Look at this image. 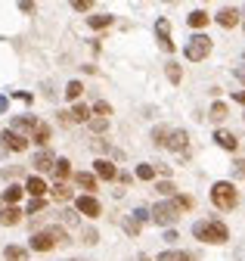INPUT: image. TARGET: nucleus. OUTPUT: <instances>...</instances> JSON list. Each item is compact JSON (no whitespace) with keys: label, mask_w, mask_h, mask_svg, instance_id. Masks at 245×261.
<instances>
[{"label":"nucleus","mask_w":245,"mask_h":261,"mask_svg":"<svg viewBox=\"0 0 245 261\" xmlns=\"http://www.w3.org/2000/svg\"><path fill=\"white\" fill-rule=\"evenodd\" d=\"M193 237L199 243H211V246H224L230 240V230H227V224L218 221V218H211V221H196L193 224Z\"/></svg>","instance_id":"f257e3e1"},{"label":"nucleus","mask_w":245,"mask_h":261,"mask_svg":"<svg viewBox=\"0 0 245 261\" xmlns=\"http://www.w3.org/2000/svg\"><path fill=\"white\" fill-rule=\"evenodd\" d=\"M211 202L218 205L221 212H230L239 205V193L230 180H218V184H211Z\"/></svg>","instance_id":"f03ea898"},{"label":"nucleus","mask_w":245,"mask_h":261,"mask_svg":"<svg viewBox=\"0 0 245 261\" xmlns=\"http://www.w3.org/2000/svg\"><path fill=\"white\" fill-rule=\"evenodd\" d=\"M149 221H156L159 227H174V224L180 221V208H177V202L168 199V202H159L156 208H149Z\"/></svg>","instance_id":"7ed1b4c3"},{"label":"nucleus","mask_w":245,"mask_h":261,"mask_svg":"<svg viewBox=\"0 0 245 261\" xmlns=\"http://www.w3.org/2000/svg\"><path fill=\"white\" fill-rule=\"evenodd\" d=\"M208 53H211V38L208 35H193L187 41V47H183V56H187L190 62H202Z\"/></svg>","instance_id":"20e7f679"},{"label":"nucleus","mask_w":245,"mask_h":261,"mask_svg":"<svg viewBox=\"0 0 245 261\" xmlns=\"http://www.w3.org/2000/svg\"><path fill=\"white\" fill-rule=\"evenodd\" d=\"M75 212H78V215H87V218H100L103 205L97 202V196L84 193V196H78V199H75Z\"/></svg>","instance_id":"39448f33"},{"label":"nucleus","mask_w":245,"mask_h":261,"mask_svg":"<svg viewBox=\"0 0 245 261\" xmlns=\"http://www.w3.org/2000/svg\"><path fill=\"white\" fill-rule=\"evenodd\" d=\"M168 149H174V152H180L183 159H187L190 155V134H187V130H171V134H168V143H165Z\"/></svg>","instance_id":"423d86ee"},{"label":"nucleus","mask_w":245,"mask_h":261,"mask_svg":"<svg viewBox=\"0 0 245 261\" xmlns=\"http://www.w3.org/2000/svg\"><path fill=\"white\" fill-rule=\"evenodd\" d=\"M156 38H159V47L165 53H174V41H171V22L168 19H159L156 22Z\"/></svg>","instance_id":"0eeeda50"},{"label":"nucleus","mask_w":245,"mask_h":261,"mask_svg":"<svg viewBox=\"0 0 245 261\" xmlns=\"http://www.w3.org/2000/svg\"><path fill=\"white\" fill-rule=\"evenodd\" d=\"M28 246H32L35 252H50V249H56V240H53L50 230H38V233H32Z\"/></svg>","instance_id":"6e6552de"},{"label":"nucleus","mask_w":245,"mask_h":261,"mask_svg":"<svg viewBox=\"0 0 245 261\" xmlns=\"http://www.w3.org/2000/svg\"><path fill=\"white\" fill-rule=\"evenodd\" d=\"M0 140H4V149H13V152H25L28 149V137L16 134V130H4Z\"/></svg>","instance_id":"1a4fd4ad"},{"label":"nucleus","mask_w":245,"mask_h":261,"mask_svg":"<svg viewBox=\"0 0 245 261\" xmlns=\"http://www.w3.org/2000/svg\"><path fill=\"white\" fill-rule=\"evenodd\" d=\"M32 165H35V171H38V174H44V171H53V165H56V155H53L50 149H41V152H35Z\"/></svg>","instance_id":"9d476101"},{"label":"nucleus","mask_w":245,"mask_h":261,"mask_svg":"<svg viewBox=\"0 0 245 261\" xmlns=\"http://www.w3.org/2000/svg\"><path fill=\"white\" fill-rule=\"evenodd\" d=\"M35 127H38V115H16L10 130H16V134H22V137H25V134H32Z\"/></svg>","instance_id":"9b49d317"},{"label":"nucleus","mask_w":245,"mask_h":261,"mask_svg":"<svg viewBox=\"0 0 245 261\" xmlns=\"http://www.w3.org/2000/svg\"><path fill=\"white\" fill-rule=\"evenodd\" d=\"M94 174H97L100 180H115V177H118V168L112 165L109 159H97V162H94Z\"/></svg>","instance_id":"f8f14e48"},{"label":"nucleus","mask_w":245,"mask_h":261,"mask_svg":"<svg viewBox=\"0 0 245 261\" xmlns=\"http://www.w3.org/2000/svg\"><path fill=\"white\" fill-rule=\"evenodd\" d=\"M22 208L19 205H4V208H0V224H4V227H16L19 221H22Z\"/></svg>","instance_id":"ddd939ff"},{"label":"nucleus","mask_w":245,"mask_h":261,"mask_svg":"<svg viewBox=\"0 0 245 261\" xmlns=\"http://www.w3.org/2000/svg\"><path fill=\"white\" fill-rule=\"evenodd\" d=\"M214 140H218V146L227 149V152H236L239 149V137L230 134V130H214Z\"/></svg>","instance_id":"4468645a"},{"label":"nucleus","mask_w":245,"mask_h":261,"mask_svg":"<svg viewBox=\"0 0 245 261\" xmlns=\"http://www.w3.org/2000/svg\"><path fill=\"white\" fill-rule=\"evenodd\" d=\"M47 190H50V187L44 184V177H41V174H32V177L25 180V193H32V199H41Z\"/></svg>","instance_id":"2eb2a0df"},{"label":"nucleus","mask_w":245,"mask_h":261,"mask_svg":"<svg viewBox=\"0 0 245 261\" xmlns=\"http://www.w3.org/2000/svg\"><path fill=\"white\" fill-rule=\"evenodd\" d=\"M239 16H242L239 10H233V7H224V10H221L218 16H214V19H218V25H221V28H236V25H239Z\"/></svg>","instance_id":"dca6fc26"},{"label":"nucleus","mask_w":245,"mask_h":261,"mask_svg":"<svg viewBox=\"0 0 245 261\" xmlns=\"http://www.w3.org/2000/svg\"><path fill=\"white\" fill-rule=\"evenodd\" d=\"M22 193H25V187H19V184H10V187L4 190V196H0V199H4V205H16V202L22 199Z\"/></svg>","instance_id":"f3484780"},{"label":"nucleus","mask_w":245,"mask_h":261,"mask_svg":"<svg viewBox=\"0 0 245 261\" xmlns=\"http://www.w3.org/2000/svg\"><path fill=\"white\" fill-rule=\"evenodd\" d=\"M32 140H35V143H38V146L44 149V146L50 143V124H44V121H38V127L32 130Z\"/></svg>","instance_id":"a211bd4d"},{"label":"nucleus","mask_w":245,"mask_h":261,"mask_svg":"<svg viewBox=\"0 0 245 261\" xmlns=\"http://www.w3.org/2000/svg\"><path fill=\"white\" fill-rule=\"evenodd\" d=\"M50 193H53V199H59V202H69V199H72V190H69L66 180H56V184L50 187Z\"/></svg>","instance_id":"6ab92c4d"},{"label":"nucleus","mask_w":245,"mask_h":261,"mask_svg":"<svg viewBox=\"0 0 245 261\" xmlns=\"http://www.w3.org/2000/svg\"><path fill=\"white\" fill-rule=\"evenodd\" d=\"M75 184H78L81 190H87V193H94V190H97V174H87V171H78V174H75Z\"/></svg>","instance_id":"aec40b11"},{"label":"nucleus","mask_w":245,"mask_h":261,"mask_svg":"<svg viewBox=\"0 0 245 261\" xmlns=\"http://www.w3.org/2000/svg\"><path fill=\"white\" fill-rule=\"evenodd\" d=\"M90 146H94L97 152H106V155H112V159H125V152H121V149H115L109 140H94Z\"/></svg>","instance_id":"412c9836"},{"label":"nucleus","mask_w":245,"mask_h":261,"mask_svg":"<svg viewBox=\"0 0 245 261\" xmlns=\"http://www.w3.org/2000/svg\"><path fill=\"white\" fill-rule=\"evenodd\" d=\"M53 174H56V180H66V177H72V162H69V159H56Z\"/></svg>","instance_id":"4be33fe9"},{"label":"nucleus","mask_w":245,"mask_h":261,"mask_svg":"<svg viewBox=\"0 0 245 261\" xmlns=\"http://www.w3.org/2000/svg\"><path fill=\"white\" fill-rule=\"evenodd\" d=\"M156 261H193V255H190V252H180V249H168V252H162Z\"/></svg>","instance_id":"5701e85b"},{"label":"nucleus","mask_w":245,"mask_h":261,"mask_svg":"<svg viewBox=\"0 0 245 261\" xmlns=\"http://www.w3.org/2000/svg\"><path fill=\"white\" fill-rule=\"evenodd\" d=\"M187 22H190V25H193V28H205V25H208V22H211V16H208V13H205V10H193V13H190V16H187Z\"/></svg>","instance_id":"b1692460"},{"label":"nucleus","mask_w":245,"mask_h":261,"mask_svg":"<svg viewBox=\"0 0 245 261\" xmlns=\"http://www.w3.org/2000/svg\"><path fill=\"white\" fill-rule=\"evenodd\" d=\"M115 22V16H109V13H100V16H87V25L90 28H109Z\"/></svg>","instance_id":"393cba45"},{"label":"nucleus","mask_w":245,"mask_h":261,"mask_svg":"<svg viewBox=\"0 0 245 261\" xmlns=\"http://www.w3.org/2000/svg\"><path fill=\"white\" fill-rule=\"evenodd\" d=\"M168 134H171V127L156 124V127H152V143H156V146H165V143H168Z\"/></svg>","instance_id":"a878e982"},{"label":"nucleus","mask_w":245,"mask_h":261,"mask_svg":"<svg viewBox=\"0 0 245 261\" xmlns=\"http://www.w3.org/2000/svg\"><path fill=\"white\" fill-rule=\"evenodd\" d=\"M165 75H168L171 84H180V81H183V69H180L177 62H165Z\"/></svg>","instance_id":"bb28decb"},{"label":"nucleus","mask_w":245,"mask_h":261,"mask_svg":"<svg viewBox=\"0 0 245 261\" xmlns=\"http://www.w3.org/2000/svg\"><path fill=\"white\" fill-rule=\"evenodd\" d=\"M87 127L94 130V134H106V130H109V118H103V115H94V118L87 121Z\"/></svg>","instance_id":"cd10ccee"},{"label":"nucleus","mask_w":245,"mask_h":261,"mask_svg":"<svg viewBox=\"0 0 245 261\" xmlns=\"http://www.w3.org/2000/svg\"><path fill=\"white\" fill-rule=\"evenodd\" d=\"M4 258H7V261H25L28 252H25L22 246H7V249H4Z\"/></svg>","instance_id":"c85d7f7f"},{"label":"nucleus","mask_w":245,"mask_h":261,"mask_svg":"<svg viewBox=\"0 0 245 261\" xmlns=\"http://www.w3.org/2000/svg\"><path fill=\"white\" fill-rule=\"evenodd\" d=\"M47 230L53 233L56 246H69V243H72V240H69V233H66V227H56V224H53V227H47Z\"/></svg>","instance_id":"c756f323"},{"label":"nucleus","mask_w":245,"mask_h":261,"mask_svg":"<svg viewBox=\"0 0 245 261\" xmlns=\"http://www.w3.org/2000/svg\"><path fill=\"white\" fill-rule=\"evenodd\" d=\"M211 121H224L227 115H230V109H227V103H211Z\"/></svg>","instance_id":"7c9ffc66"},{"label":"nucleus","mask_w":245,"mask_h":261,"mask_svg":"<svg viewBox=\"0 0 245 261\" xmlns=\"http://www.w3.org/2000/svg\"><path fill=\"white\" fill-rule=\"evenodd\" d=\"M69 115H72V121H90V106L78 103V106H75V109H72Z\"/></svg>","instance_id":"2f4dec72"},{"label":"nucleus","mask_w":245,"mask_h":261,"mask_svg":"<svg viewBox=\"0 0 245 261\" xmlns=\"http://www.w3.org/2000/svg\"><path fill=\"white\" fill-rule=\"evenodd\" d=\"M81 93H84V84L81 81H69L66 84V96H69V100H78Z\"/></svg>","instance_id":"473e14b6"},{"label":"nucleus","mask_w":245,"mask_h":261,"mask_svg":"<svg viewBox=\"0 0 245 261\" xmlns=\"http://www.w3.org/2000/svg\"><path fill=\"white\" fill-rule=\"evenodd\" d=\"M171 199L177 202V208H180V212H190V208H193V196H180V193H174Z\"/></svg>","instance_id":"72a5a7b5"},{"label":"nucleus","mask_w":245,"mask_h":261,"mask_svg":"<svg viewBox=\"0 0 245 261\" xmlns=\"http://www.w3.org/2000/svg\"><path fill=\"white\" fill-rule=\"evenodd\" d=\"M69 4H72V10H78V13H87V10H94L97 0H69Z\"/></svg>","instance_id":"f704fd0d"},{"label":"nucleus","mask_w":245,"mask_h":261,"mask_svg":"<svg viewBox=\"0 0 245 261\" xmlns=\"http://www.w3.org/2000/svg\"><path fill=\"white\" fill-rule=\"evenodd\" d=\"M140 230H143V224H140V221H134V218L125 221V233H128V237H137Z\"/></svg>","instance_id":"c9c22d12"},{"label":"nucleus","mask_w":245,"mask_h":261,"mask_svg":"<svg viewBox=\"0 0 245 261\" xmlns=\"http://www.w3.org/2000/svg\"><path fill=\"white\" fill-rule=\"evenodd\" d=\"M44 205H47L44 196H41V199H32V202H28V208H25V215H38V212H44Z\"/></svg>","instance_id":"e433bc0d"},{"label":"nucleus","mask_w":245,"mask_h":261,"mask_svg":"<svg viewBox=\"0 0 245 261\" xmlns=\"http://www.w3.org/2000/svg\"><path fill=\"white\" fill-rule=\"evenodd\" d=\"M137 177L140 180H152V177H156V168H152V165H137Z\"/></svg>","instance_id":"4c0bfd02"},{"label":"nucleus","mask_w":245,"mask_h":261,"mask_svg":"<svg viewBox=\"0 0 245 261\" xmlns=\"http://www.w3.org/2000/svg\"><path fill=\"white\" fill-rule=\"evenodd\" d=\"M94 112L103 115V118H109V115H112V106H109L106 100H97V103H94Z\"/></svg>","instance_id":"58836bf2"},{"label":"nucleus","mask_w":245,"mask_h":261,"mask_svg":"<svg viewBox=\"0 0 245 261\" xmlns=\"http://www.w3.org/2000/svg\"><path fill=\"white\" fill-rule=\"evenodd\" d=\"M156 190H159L162 196H174V193H177V187H174L171 180H159V184H156Z\"/></svg>","instance_id":"ea45409f"},{"label":"nucleus","mask_w":245,"mask_h":261,"mask_svg":"<svg viewBox=\"0 0 245 261\" xmlns=\"http://www.w3.org/2000/svg\"><path fill=\"white\" fill-rule=\"evenodd\" d=\"M63 221H66L69 227H75L81 218H78V212H75V208H63Z\"/></svg>","instance_id":"a19ab883"},{"label":"nucleus","mask_w":245,"mask_h":261,"mask_svg":"<svg viewBox=\"0 0 245 261\" xmlns=\"http://www.w3.org/2000/svg\"><path fill=\"white\" fill-rule=\"evenodd\" d=\"M84 243H87V246H97V243H100V233L94 230V227H87V230H84Z\"/></svg>","instance_id":"79ce46f5"},{"label":"nucleus","mask_w":245,"mask_h":261,"mask_svg":"<svg viewBox=\"0 0 245 261\" xmlns=\"http://www.w3.org/2000/svg\"><path fill=\"white\" fill-rule=\"evenodd\" d=\"M233 174H236L239 180H245V159H236V162H233Z\"/></svg>","instance_id":"37998d69"},{"label":"nucleus","mask_w":245,"mask_h":261,"mask_svg":"<svg viewBox=\"0 0 245 261\" xmlns=\"http://www.w3.org/2000/svg\"><path fill=\"white\" fill-rule=\"evenodd\" d=\"M134 221H140V224H146L149 221V208H134V215H131Z\"/></svg>","instance_id":"c03bdc74"},{"label":"nucleus","mask_w":245,"mask_h":261,"mask_svg":"<svg viewBox=\"0 0 245 261\" xmlns=\"http://www.w3.org/2000/svg\"><path fill=\"white\" fill-rule=\"evenodd\" d=\"M22 13H35V0H16Z\"/></svg>","instance_id":"a18cd8bd"},{"label":"nucleus","mask_w":245,"mask_h":261,"mask_svg":"<svg viewBox=\"0 0 245 261\" xmlns=\"http://www.w3.org/2000/svg\"><path fill=\"white\" fill-rule=\"evenodd\" d=\"M56 121H59V124H72V115H69V112H56Z\"/></svg>","instance_id":"49530a36"},{"label":"nucleus","mask_w":245,"mask_h":261,"mask_svg":"<svg viewBox=\"0 0 245 261\" xmlns=\"http://www.w3.org/2000/svg\"><path fill=\"white\" fill-rule=\"evenodd\" d=\"M13 96H16V100H22V103H32V93H25V90H16Z\"/></svg>","instance_id":"de8ad7c7"},{"label":"nucleus","mask_w":245,"mask_h":261,"mask_svg":"<svg viewBox=\"0 0 245 261\" xmlns=\"http://www.w3.org/2000/svg\"><path fill=\"white\" fill-rule=\"evenodd\" d=\"M165 240H168V243H177L180 237H177V230H171V227H168V230H165Z\"/></svg>","instance_id":"09e8293b"},{"label":"nucleus","mask_w":245,"mask_h":261,"mask_svg":"<svg viewBox=\"0 0 245 261\" xmlns=\"http://www.w3.org/2000/svg\"><path fill=\"white\" fill-rule=\"evenodd\" d=\"M233 100H236V103H242V106H245V90H236V93H233Z\"/></svg>","instance_id":"8fccbe9b"},{"label":"nucleus","mask_w":245,"mask_h":261,"mask_svg":"<svg viewBox=\"0 0 245 261\" xmlns=\"http://www.w3.org/2000/svg\"><path fill=\"white\" fill-rule=\"evenodd\" d=\"M10 109V100H7V96H0V112H7Z\"/></svg>","instance_id":"3c124183"},{"label":"nucleus","mask_w":245,"mask_h":261,"mask_svg":"<svg viewBox=\"0 0 245 261\" xmlns=\"http://www.w3.org/2000/svg\"><path fill=\"white\" fill-rule=\"evenodd\" d=\"M140 261H149V255H140Z\"/></svg>","instance_id":"603ef678"},{"label":"nucleus","mask_w":245,"mask_h":261,"mask_svg":"<svg viewBox=\"0 0 245 261\" xmlns=\"http://www.w3.org/2000/svg\"><path fill=\"white\" fill-rule=\"evenodd\" d=\"M0 208H4V199H0Z\"/></svg>","instance_id":"864d4df0"},{"label":"nucleus","mask_w":245,"mask_h":261,"mask_svg":"<svg viewBox=\"0 0 245 261\" xmlns=\"http://www.w3.org/2000/svg\"><path fill=\"white\" fill-rule=\"evenodd\" d=\"M242 25H245V19H242Z\"/></svg>","instance_id":"5fc2aeb1"}]
</instances>
